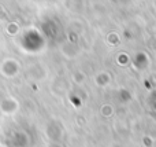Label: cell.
Instances as JSON below:
<instances>
[{
  "instance_id": "2",
  "label": "cell",
  "mask_w": 156,
  "mask_h": 147,
  "mask_svg": "<svg viewBox=\"0 0 156 147\" xmlns=\"http://www.w3.org/2000/svg\"><path fill=\"white\" fill-rule=\"evenodd\" d=\"M19 110V103L14 96H5L0 101V113L3 116H7V117H11V116H15Z\"/></svg>"
},
{
  "instance_id": "1",
  "label": "cell",
  "mask_w": 156,
  "mask_h": 147,
  "mask_svg": "<svg viewBox=\"0 0 156 147\" xmlns=\"http://www.w3.org/2000/svg\"><path fill=\"white\" fill-rule=\"evenodd\" d=\"M19 70H21V66L15 58H5L0 65V73L5 79H14L15 76H18Z\"/></svg>"
}]
</instances>
